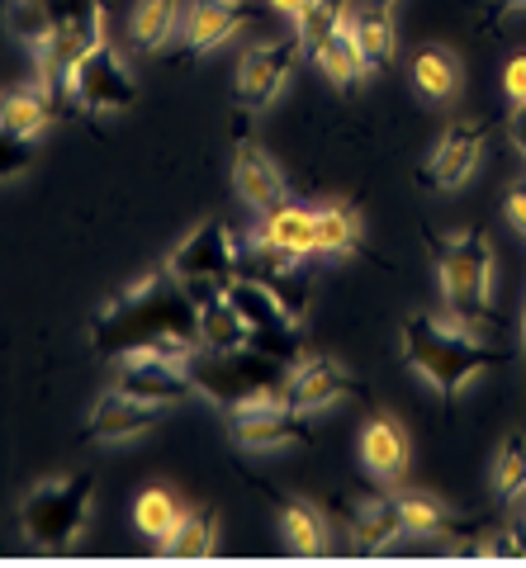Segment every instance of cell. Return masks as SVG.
<instances>
[{
    "label": "cell",
    "mask_w": 526,
    "mask_h": 568,
    "mask_svg": "<svg viewBox=\"0 0 526 568\" xmlns=\"http://www.w3.org/2000/svg\"><path fill=\"white\" fill-rule=\"evenodd\" d=\"M271 6H275L280 14H290V20H300V14L313 6V0H271Z\"/></svg>",
    "instance_id": "obj_39"
},
{
    "label": "cell",
    "mask_w": 526,
    "mask_h": 568,
    "mask_svg": "<svg viewBox=\"0 0 526 568\" xmlns=\"http://www.w3.org/2000/svg\"><path fill=\"white\" fill-rule=\"evenodd\" d=\"M200 346L209 351H237V346H252V327L247 317L233 308V298L219 294L200 304Z\"/></svg>",
    "instance_id": "obj_23"
},
{
    "label": "cell",
    "mask_w": 526,
    "mask_h": 568,
    "mask_svg": "<svg viewBox=\"0 0 526 568\" xmlns=\"http://www.w3.org/2000/svg\"><path fill=\"white\" fill-rule=\"evenodd\" d=\"M313 62H318V71L332 81V85H342V91H351V85H361L365 81V71H371V62H365V52L356 43V29H351V14L327 33L323 43H313Z\"/></svg>",
    "instance_id": "obj_20"
},
{
    "label": "cell",
    "mask_w": 526,
    "mask_h": 568,
    "mask_svg": "<svg viewBox=\"0 0 526 568\" xmlns=\"http://www.w3.org/2000/svg\"><path fill=\"white\" fill-rule=\"evenodd\" d=\"M91 503H95V478L91 474H72V478H48L39 484L24 507H20V526L24 540L43 555H58V549L72 545L85 521H91Z\"/></svg>",
    "instance_id": "obj_5"
},
{
    "label": "cell",
    "mask_w": 526,
    "mask_h": 568,
    "mask_svg": "<svg viewBox=\"0 0 526 568\" xmlns=\"http://www.w3.org/2000/svg\"><path fill=\"white\" fill-rule=\"evenodd\" d=\"M166 407L156 403H143L124 394V388H114V394H104L95 407H91V422H85V432H91V440H133L152 432L156 422H162Z\"/></svg>",
    "instance_id": "obj_16"
},
{
    "label": "cell",
    "mask_w": 526,
    "mask_h": 568,
    "mask_svg": "<svg viewBox=\"0 0 526 568\" xmlns=\"http://www.w3.org/2000/svg\"><path fill=\"white\" fill-rule=\"evenodd\" d=\"M503 91H507V100H513V110H517V104H526V52H517V58L507 62Z\"/></svg>",
    "instance_id": "obj_34"
},
{
    "label": "cell",
    "mask_w": 526,
    "mask_h": 568,
    "mask_svg": "<svg viewBox=\"0 0 526 568\" xmlns=\"http://www.w3.org/2000/svg\"><path fill=\"white\" fill-rule=\"evenodd\" d=\"M403 355L442 394H461L469 379H479L484 369L507 361V351L475 342V332H465L461 323H442L432 313H413L403 323Z\"/></svg>",
    "instance_id": "obj_2"
},
{
    "label": "cell",
    "mask_w": 526,
    "mask_h": 568,
    "mask_svg": "<svg viewBox=\"0 0 526 568\" xmlns=\"http://www.w3.org/2000/svg\"><path fill=\"white\" fill-rule=\"evenodd\" d=\"M351 29H356V43L365 52V62H371V71L394 62V20H390V6H384V0H371V6L351 10Z\"/></svg>",
    "instance_id": "obj_24"
},
{
    "label": "cell",
    "mask_w": 526,
    "mask_h": 568,
    "mask_svg": "<svg viewBox=\"0 0 526 568\" xmlns=\"http://www.w3.org/2000/svg\"><path fill=\"white\" fill-rule=\"evenodd\" d=\"M233 185L256 213L290 204V185H285V175H280V166L271 162V152L242 129H237V148H233Z\"/></svg>",
    "instance_id": "obj_14"
},
{
    "label": "cell",
    "mask_w": 526,
    "mask_h": 568,
    "mask_svg": "<svg viewBox=\"0 0 526 568\" xmlns=\"http://www.w3.org/2000/svg\"><path fill=\"white\" fill-rule=\"evenodd\" d=\"M162 549L171 559H209V555H219V517L209 507L185 511L181 526L171 530V540Z\"/></svg>",
    "instance_id": "obj_25"
},
{
    "label": "cell",
    "mask_w": 526,
    "mask_h": 568,
    "mask_svg": "<svg viewBox=\"0 0 526 568\" xmlns=\"http://www.w3.org/2000/svg\"><path fill=\"white\" fill-rule=\"evenodd\" d=\"M256 242L271 246V252H280V256H290V261L313 256V252H318V209L280 204L271 213H261Z\"/></svg>",
    "instance_id": "obj_17"
},
{
    "label": "cell",
    "mask_w": 526,
    "mask_h": 568,
    "mask_svg": "<svg viewBox=\"0 0 526 568\" xmlns=\"http://www.w3.org/2000/svg\"><path fill=\"white\" fill-rule=\"evenodd\" d=\"M52 114H58V100H52L43 85H14V91L0 95V123L20 138H39Z\"/></svg>",
    "instance_id": "obj_21"
},
{
    "label": "cell",
    "mask_w": 526,
    "mask_h": 568,
    "mask_svg": "<svg viewBox=\"0 0 526 568\" xmlns=\"http://www.w3.org/2000/svg\"><path fill=\"white\" fill-rule=\"evenodd\" d=\"M342 526L351 530V545H356L361 555H380V549H390L398 536H408L398 497H384V493L342 503Z\"/></svg>",
    "instance_id": "obj_15"
},
{
    "label": "cell",
    "mask_w": 526,
    "mask_h": 568,
    "mask_svg": "<svg viewBox=\"0 0 526 568\" xmlns=\"http://www.w3.org/2000/svg\"><path fill=\"white\" fill-rule=\"evenodd\" d=\"M503 14H526V0H494L488 20H503Z\"/></svg>",
    "instance_id": "obj_38"
},
{
    "label": "cell",
    "mask_w": 526,
    "mask_h": 568,
    "mask_svg": "<svg viewBox=\"0 0 526 568\" xmlns=\"http://www.w3.org/2000/svg\"><path fill=\"white\" fill-rule=\"evenodd\" d=\"M72 100L81 104V110H91V114L129 110V104L138 100V85L129 77L124 58H119V52L104 39L77 62V71H72Z\"/></svg>",
    "instance_id": "obj_10"
},
{
    "label": "cell",
    "mask_w": 526,
    "mask_h": 568,
    "mask_svg": "<svg viewBox=\"0 0 526 568\" xmlns=\"http://www.w3.org/2000/svg\"><path fill=\"white\" fill-rule=\"evenodd\" d=\"M384 6H394V0H384Z\"/></svg>",
    "instance_id": "obj_42"
},
{
    "label": "cell",
    "mask_w": 526,
    "mask_h": 568,
    "mask_svg": "<svg viewBox=\"0 0 526 568\" xmlns=\"http://www.w3.org/2000/svg\"><path fill=\"white\" fill-rule=\"evenodd\" d=\"M227 298H233V308L247 317L252 346H256V351H266V355H275V361H285V365L300 361V351H304L300 317H290L285 304H280V298L266 290V284L237 275L233 284H227Z\"/></svg>",
    "instance_id": "obj_7"
},
{
    "label": "cell",
    "mask_w": 526,
    "mask_h": 568,
    "mask_svg": "<svg viewBox=\"0 0 526 568\" xmlns=\"http://www.w3.org/2000/svg\"><path fill=\"white\" fill-rule=\"evenodd\" d=\"M361 465L384 484H398L408 469V436L394 417H371L361 432Z\"/></svg>",
    "instance_id": "obj_19"
},
{
    "label": "cell",
    "mask_w": 526,
    "mask_h": 568,
    "mask_svg": "<svg viewBox=\"0 0 526 568\" xmlns=\"http://www.w3.org/2000/svg\"><path fill=\"white\" fill-rule=\"evenodd\" d=\"M351 14V6L346 0H313V6L294 20V29H300V39H304V48H313V43H323L332 29H337L342 20Z\"/></svg>",
    "instance_id": "obj_32"
},
{
    "label": "cell",
    "mask_w": 526,
    "mask_h": 568,
    "mask_svg": "<svg viewBox=\"0 0 526 568\" xmlns=\"http://www.w3.org/2000/svg\"><path fill=\"white\" fill-rule=\"evenodd\" d=\"M119 388L143 403H156V407H171L195 394V384H190V369L185 361H171L162 351H133L119 361Z\"/></svg>",
    "instance_id": "obj_11"
},
{
    "label": "cell",
    "mask_w": 526,
    "mask_h": 568,
    "mask_svg": "<svg viewBox=\"0 0 526 568\" xmlns=\"http://www.w3.org/2000/svg\"><path fill=\"white\" fill-rule=\"evenodd\" d=\"M507 133H513V148L526 156V104H517V114H513V129H507Z\"/></svg>",
    "instance_id": "obj_37"
},
{
    "label": "cell",
    "mask_w": 526,
    "mask_h": 568,
    "mask_svg": "<svg viewBox=\"0 0 526 568\" xmlns=\"http://www.w3.org/2000/svg\"><path fill=\"white\" fill-rule=\"evenodd\" d=\"M300 52H304L300 29L285 33V39H271V43H256V48L242 52L237 81H233V95H237L242 110H261V104H271L280 91H285Z\"/></svg>",
    "instance_id": "obj_9"
},
{
    "label": "cell",
    "mask_w": 526,
    "mask_h": 568,
    "mask_svg": "<svg viewBox=\"0 0 526 568\" xmlns=\"http://www.w3.org/2000/svg\"><path fill=\"white\" fill-rule=\"evenodd\" d=\"M361 384L346 375L337 361H323V355H308V361H294L285 384H280V398L300 413H323V407L342 403V398H356Z\"/></svg>",
    "instance_id": "obj_12"
},
{
    "label": "cell",
    "mask_w": 526,
    "mask_h": 568,
    "mask_svg": "<svg viewBox=\"0 0 526 568\" xmlns=\"http://www.w3.org/2000/svg\"><path fill=\"white\" fill-rule=\"evenodd\" d=\"M91 346L110 361H124L133 351H162L171 361H190L200 346V308L171 265H162L95 313Z\"/></svg>",
    "instance_id": "obj_1"
},
{
    "label": "cell",
    "mask_w": 526,
    "mask_h": 568,
    "mask_svg": "<svg viewBox=\"0 0 526 568\" xmlns=\"http://www.w3.org/2000/svg\"><path fill=\"white\" fill-rule=\"evenodd\" d=\"M413 81L427 100H451L455 91H461V62H455V52L427 43L413 58Z\"/></svg>",
    "instance_id": "obj_26"
},
{
    "label": "cell",
    "mask_w": 526,
    "mask_h": 568,
    "mask_svg": "<svg viewBox=\"0 0 526 568\" xmlns=\"http://www.w3.org/2000/svg\"><path fill=\"white\" fill-rule=\"evenodd\" d=\"M171 271L185 284V294L195 298V308L209 298L227 294V284L237 280V242L223 223H200L181 246L171 252Z\"/></svg>",
    "instance_id": "obj_6"
},
{
    "label": "cell",
    "mask_w": 526,
    "mask_h": 568,
    "mask_svg": "<svg viewBox=\"0 0 526 568\" xmlns=\"http://www.w3.org/2000/svg\"><path fill=\"white\" fill-rule=\"evenodd\" d=\"M494 488L503 503H517L526 497V436H507L494 465Z\"/></svg>",
    "instance_id": "obj_31"
},
{
    "label": "cell",
    "mask_w": 526,
    "mask_h": 568,
    "mask_svg": "<svg viewBox=\"0 0 526 568\" xmlns=\"http://www.w3.org/2000/svg\"><path fill=\"white\" fill-rule=\"evenodd\" d=\"M313 413H300L285 398H261V403H242L227 407V436L242 450H290V446H308L313 440Z\"/></svg>",
    "instance_id": "obj_8"
},
{
    "label": "cell",
    "mask_w": 526,
    "mask_h": 568,
    "mask_svg": "<svg viewBox=\"0 0 526 568\" xmlns=\"http://www.w3.org/2000/svg\"><path fill=\"white\" fill-rule=\"evenodd\" d=\"M475 555H484V559H522L517 530H503V536H494V540H479Z\"/></svg>",
    "instance_id": "obj_35"
},
{
    "label": "cell",
    "mask_w": 526,
    "mask_h": 568,
    "mask_svg": "<svg viewBox=\"0 0 526 568\" xmlns=\"http://www.w3.org/2000/svg\"><path fill=\"white\" fill-rule=\"evenodd\" d=\"M436 275H442V298L451 323H461L475 336L498 332V313L488 304V265H494V246L484 233H455V237H432Z\"/></svg>",
    "instance_id": "obj_3"
},
{
    "label": "cell",
    "mask_w": 526,
    "mask_h": 568,
    "mask_svg": "<svg viewBox=\"0 0 526 568\" xmlns=\"http://www.w3.org/2000/svg\"><path fill=\"white\" fill-rule=\"evenodd\" d=\"M484 138H488V129H484V123H475V119L451 123V129L442 133V142H436L432 162L423 166V185L427 190H455V185H465L469 171H475L479 156H484Z\"/></svg>",
    "instance_id": "obj_13"
},
{
    "label": "cell",
    "mask_w": 526,
    "mask_h": 568,
    "mask_svg": "<svg viewBox=\"0 0 526 568\" xmlns=\"http://www.w3.org/2000/svg\"><path fill=\"white\" fill-rule=\"evenodd\" d=\"M513 530H517V545H522V559H526V521H517Z\"/></svg>",
    "instance_id": "obj_40"
},
{
    "label": "cell",
    "mask_w": 526,
    "mask_h": 568,
    "mask_svg": "<svg viewBox=\"0 0 526 568\" xmlns=\"http://www.w3.org/2000/svg\"><path fill=\"white\" fill-rule=\"evenodd\" d=\"M280 526H285V545L290 555L300 559H323L332 549V530H327V517L318 507L308 503H285L280 507Z\"/></svg>",
    "instance_id": "obj_22"
},
{
    "label": "cell",
    "mask_w": 526,
    "mask_h": 568,
    "mask_svg": "<svg viewBox=\"0 0 526 568\" xmlns=\"http://www.w3.org/2000/svg\"><path fill=\"white\" fill-rule=\"evenodd\" d=\"M361 246V223L351 209H337V204H323L318 209V252L337 256V252H356Z\"/></svg>",
    "instance_id": "obj_30"
},
{
    "label": "cell",
    "mask_w": 526,
    "mask_h": 568,
    "mask_svg": "<svg viewBox=\"0 0 526 568\" xmlns=\"http://www.w3.org/2000/svg\"><path fill=\"white\" fill-rule=\"evenodd\" d=\"M242 24H247V6H242V0H190L181 33H185L190 52H209V48L233 39Z\"/></svg>",
    "instance_id": "obj_18"
},
{
    "label": "cell",
    "mask_w": 526,
    "mask_h": 568,
    "mask_svg": "<svg viewBox=\"0 0 526 568\" xmlns=\"http://www.w3.org/2000/svg\"><path fill=\"white\" fill-rule=\"evenodd\" d=\"M181 517H185V511L175 507V497H171L166 488H148V493L133 503V521H138V530H143L148 540H156V545H166V540H171V530L181 526Z\"/></svg>",
    "instance_id": "obj_28"
},
{
    "label": "cell",
    "mask_w": 526,
    "mask_h": 568,
    "mask_svg": "<svg viewBox=\"0 0 526 568\" xmlns=\"http://www.w3.org/2000/svg\"><path fill=\"white\" fill-rule=\"evenodd\" d=\"M398 507H403L408 536H442V530H451V521H455L442 507V497H432V493H398Z\"/></svg>",
    "instance_id": "obj_29"
},
{
    "label": "cell",
    "mask_w": 526,
    "mask_h": 568,
    "mask_svg": "<svg viewBox=\"0 0 526 568\" xmlns=\"http://www.w3.org/2000/svg\"><path fill=\"white\" fill-rule=\"evenodd\" d=\"M190 384L195 394H204L209 403H219L223 413L242 403H261V398H280V384H285L290 365L275 361V355L256 351V346H237V351H209L195 346V355L185 361Z\"/></svg>",
    "instance_id": "obj_4"
},
{
    "label": "cell",
    "mask_w": 526,
    "mask_h": 568,
    "mask_svg": "<svg viewBox=\"0 0 526 568\" xmlns=\"http://www.w3.org/2000/svg\"><path fill=\"white\" fill-rule=\"evenodd\" d=\"M33 138H20V133H10L6 123H0V181H14V175H24L33 166V148H29Z\"/></svg>",
    "instance_id": "obj_33"
},
{
    "label": "cell",
    "mask_w": 526,
    "mask_h": 568,
    "mask_svg": "<svg viewBox=\"0 0 526 568\" xmlns=\"http://www.w3.org/2000/svg\"><path fill=\"white\" fill-rule=\"evenodd\" d=\"M181 20V0H138L133 6V43L143 52H156Z\"/></svg>",
    "instance_id": "obj_27"
},
{
    "label": "cell",
    "mask_w": 526,
    "mask_h": 568,
    "mask_svg": "<svg viewBox=\"0 0 526 568\" xmlns=\"http://www.w3.org/2000/svg\"><path fill=\"white\" fill-rule=\"evenodd\" d=\"M522 355H526V304H522Z\"/></svg>",
    "instance_id": "obj_41"
},
{
    "label": "cell",
    "mask_w": 526,
    "mask_h": 568,
    "mask_svg": "<svg viewBox=\"0 0 526 568\" xmlns=\"http://www.w3.org/2000/svg\"><path fill=\"white\" fill-rule=\"evenodd\" d=\"M503 213H507V223H513L517 233L526 237V181H517L513 190H507V200H503Z\"/></svg>",
    "instance_id": "obj_36"
}]
</instances>
